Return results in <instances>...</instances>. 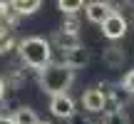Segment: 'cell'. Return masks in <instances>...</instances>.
<instances>
[{
    "mask_svg": "<svg viewBox=\"0 0 134 124\" xmlns=\"http://www.w3.org/2000/svg\"><path fill=\"white\" fill-rule=\"evenodd\" d=\"M55 42L60 45V47H62V52L65 50H72V47H77V45H80V37H77V32H57L55 35Z\"/></svg>",
    "mask_w": 134,
    "mask_h": 124,
    "instance_id": "10",
    "label": "cell"
},
{
    "mask_svg": "<svg viewBox=\"0 0 134 124\" xmlns=\"http://www.w3.org/2000/svg\"><path fill=\"white\" fill-rule=\"evenodd\" d=\"M8 3L18 15H32L35 10H40L42 0H8Z\"/></svg>",
    "mask_w": 134,
    "mask_h": 124,
    "instance_id": "8",
    "label": "cell"
},
{
    "mask_svg": "<svg viewBox=\"0 0 134 124\" xmlns=\"http://www.w3.org/2000/svg\"><path fill=\"white\" fill-rule=\"evenodd\" d=\"M0 124H15V122H13V117H8V114H0Z\"/></svg>",
    "mask_w": 134,
    "mask_h": 124,
    "instance_id": "15",
    "label": "cell"
},
{
    "mask_svg": "<svg viewBox=\"0 0 134 124\" xmlns=\"http://www.w3.org/2000/svg\"><path fill=\"white\" fill-rule=\"evenodd\" d=\"M82 107H85L87 112H92V114H97V112L107 109V94L99 89V87L85 89V94H82Z\"/></svg>",
    "mask_w": 134,
    "mask_h": 124,
    "instance_id": "6",
    "label": "cell"
},
{
    "mask_svg": "<svg viewBox=\"0 0 134 124\" xmlns=\"http://www.w3.org/2000/svg\"><path fill=\"white\" fill-rule=\"evenodd\" d=\"M5 92H8V87H5V82L0 80V102H3V97H5Z\"/></svg>",
    "mask_w": 134,
    "mask_h": 124,
    "instance_id": "16",
    "label": "cell"
},
{
    "mask_svg": "<svg viewBox=\"0 0 134 124\" xmlns=\"http://www.w3.org/2000/svg\"><path fill=\"white\" fill-rule=\"evenodd\" d=\"M127 3H129V5H132V8H134V0H127Z\"/></svg>",
    "mask_w": 134,
    "mask_h": 124,
    "instance_id": "17",
    "label": "cell"
},
{
    "mask_svg": "<svg viewBox=\"0 0 134 124\" xmlns=\"http://www.w3.org/2000/svg\"><path fill=\"white\" fill-rule=\"evenodd\" d=\"M20 60L32 70H42L45 65L52 62V42L45 37H25L18 45Z\"/></svg>",
    "mask_w": 134,
    "mask_h": 124,
    "instance_id": "2",
    "label": "cell"
},
{
    "mask_svg": "<svg viewBox=\"0 0 134 124\" xmlns=\"http://www.w3.org/2000/svg\"><path fill=\"white\" fill-rule=\"evenodd\" d=\"M104 124H127V114L122 109H107Z\"/></svg>",
    "mask_w": 134,
    "mask_h": 124,
    "instance_id": "12",
    "label": "cell"
},
{
    "mask_svg": "<svg viewBox=\"0 0 134 124\" xmlns=\"http://www.w3.org/2000/svg\"><path fill=\"white\" fill-rule=\"evenodd\" d=\"M37 124H50V122H37Z\"/></svg>",
    "mask_w": 134,
    "mask_h": 124,
    "instance_id": "18",
    "label": "cell"
},
{
    "mask_svg": "<svg viewBox=\"0 0 134 124\" xmlns=\"http://www.w3.org/2000/svg\"><path fill=\"white\" fill-rule=\"evenodd\" d=\"M102 27V35H104L107 40H112V42H117V40H122L127 35V30H129V25H127V20H124V15H119L114 10V13L109 15V18L104 20V22L99 25Z\"/></svg>",
    "mask_w": 134,
    "mask_h": 124,
    "instance_id": "3",
    "label": "cell"
},
{
    "mask_svg": "<svg viewBox=\"0 0 134 124\" xmlns=\"http://www.w3.org/2000/svg\"><path fill=\"white\" fill-rule=\"evenodd\" d=\"M10 45H13V40H10V30L5 27V25H0V52L10 50Z\"/></svg>",
    "mask_w": 134,
    "mask_h": 124,
    "instance_id": "13",
    "label": "cell"
},
{
    "mask_svg": "<svg viewBox=\"0 0 134 124\" xmlns=\"http://www.w3.org/2000/svg\"><path fill=\"white\" fill-rule=\"evenodd\" d=\"M72 82H75V70H70L65 62H50V65H45L40 70V87L50 97L65 94L72 87Z\"/></svg>",
    "mask_w": 134,
    "mask_h": 124,
    "instance_id": "1",
    "label": "cell"
},
{
    "mask_svg": "<svg viewBox=\"0 0 134 124\" xmlns=\"http://www.w3.org/2000/svg\"><path fill=\"white\" fill-rule=\"evenodd\" d=\"M112 13H114V10H112V5L107 3V0H90V3H85V15H87V20L94 22V25H102Z\"/></svg>",
    "mask_w": 134,
    "mask_h": 124,
    "instance_id": "4",
    "label": "cell"
},
{
    "mask_svg": "<svg viewBox=\"0 0 134 124\" xmlns=\"http://www.w3.org/2000/svg\"><path fill=\"white\" fill-rule=\"evenodd\" d=\"M13 122L15 124H37V114H35V109H30V107H20V109H15L13 114Z\"/></svg>",
    "mask_w": 134,
    "mask_h": 124,
    "instance_id": "9",
    "label": "cell"
},
{
    "mask_svg": "<svg viewBox=\"0 0 134 124\" xmlns=\"http://www.w3.org/2000/svg\"><path fill=\"white\" fill-rule=\"evenodd\" d=\"M50 112L55 117H60V119H70L75 114V99L67 92L65 94H52L50 97Z\"/></svg>",
    "mask_w": 134,
    "mask_h": 124,
    "instance_id": "5",
    "label": "cell"
},
{
    "mask_svg": "<svg viewBox=\"0 0 134 124\" xmlns=\"http://www.w3.org/2000/svg\"><path fill=\"white\" fill-rule=\"evenodd\" d=\"M122 87H124L129 94H134V70H129L124 75V80H122Z\"/></svg>",
    "mask_w": 134,
    "mask_h": 124,
    "instance_id": "14",
    "label": "cell"
},
{
    "mask_svg": "<svg viewBox=\"0 0 134 124\" xmlns=\"http://www.w3.org/2000/svg\"><path fill=\"white\" fill-rule=\"evenodd\" d=\"M85 8V0H57V10L62 15H77Z\"/></svg>",
    "mask_w": 134,
    "mask_h": 124,
    "instance_id": "11",
    "label": "cell"
},
{
    "mask_svg": "<svg viewBox=\"0 0 134 124\" xmlns=\"http://www.w3.org/2000/svg\"><path fill=\"white\" fill-rule=\"evenodd\" d=\"M87 50L82 47V45H77V47H72V50H65V65L70 67V70H80V67H85L87 65Z\"/></svg>",
    "mask_w": 134,
    "mask_h": 124,
    "instance_id": "7",
    "label": "cell"
}]
</instances>
